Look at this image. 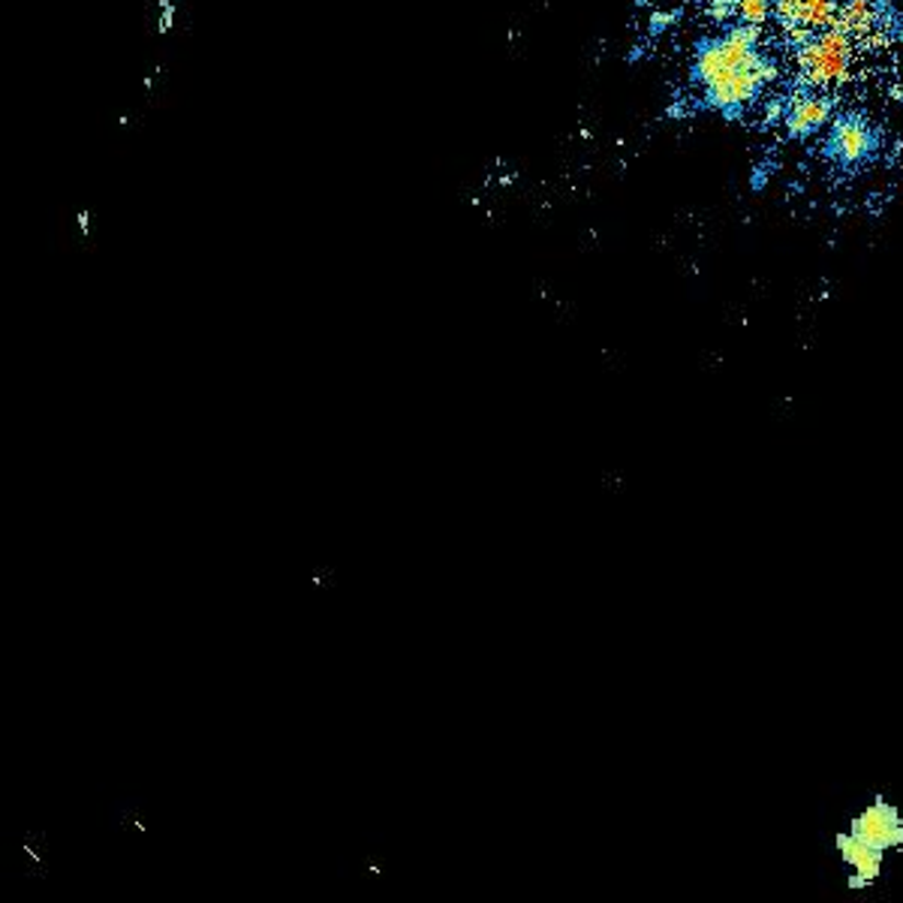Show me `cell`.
Returning <instances> with one entry per match:
<instances>
[{"label":"cell","mask_w":903,"mask_h":903,"mask_svg":"<svg viewBox=\"0 0 903 903\" xmlns=\"http://www.w3.org/2000/svg\"><path fill=\"white\" fill-rule=\"evenodd\" d=\"M756 24H732L717 39H705L696 48L693 76L705 91V103L720 108L729 118L744 103L762 94L765 82L777 76V63L759 55Z\"/></svg>","instance_id":"1"},{"label":"cell","mask_w":903,"mask_h":903,"mask_svg":"<svg viewBox=\"0 0 903 903\" xmlns=\"http://www.w3.org/2000/svg\"><path fill=\"white\" fill-rule=\"evenodd\" d=\"M849 60H853V36L829 27L822 34L810 36L804 46L798 48L801 82L810 88H829V84L843 82Z\"/></svg>","instance_id":"2"},{"label":"cell","mask_w":903,"mask_h":903,"mask_svg":"<svg viewBox=\"0 0 903 903\" xmlns=\"http://www.w3.org/2000/svg\"><path fill=\"white\" fill-rule=\"evenodd\" d=\"M849 831L858 834L861 841L870 846H877L882 853L891 849H903V817L898 804H891L889 798L877 795L870 804H865L853 819H849Z\"/></svg>","instance_id":"3"},{"label":"cell","mask_w":903,"mask_h":903,"mask_svg":"<svg viewBox=\"0 0 903 903\" xmlns=\"http://www.w3.org/2000/svg\"><path fill=\"white\" fill-rule=\"evenodd\" d=\"M879 136L877 130L858 115H843L831 124V136L825 142V154L843 169H855L867 163L877 151Z\"/></svg>","instance_id":"4"},{"label":"cell","mask_w":903,"mask_h":903,"mask_svg":"<svg viewBox=\"0 0 903 903\" xmlns=\"http://www.w3.org/2000/svg\"><path fill=\"white\" fill-rule=\"evenodd\" d=\"M834 846H837V855L841 861L849 867V889L853 891H865L870 889L873 882L882 873V865H885V853L870 846L867 841H861L858 834L853 831H837L834 834Z\"/></svg>","instance_id":"5"},{"label":"cell","mask_w":903,"mask_h":903,"mask_svg":"<svg viewBox=\"0 0 903 903\" xmlns=\"http://www.w3.org/2000/svg\"><path fill=\"white\" fill-rule=\"evenodd\" d=\"M837 10H841V0H774V15L786 31H792V27H804V31L831 27Z\"/></svg>","instance_id":"6"},{"label":"cell","mask_w":903,"mask_h":903,"mask_svg":"<svg viewBox=\"0 0 903 903\" xmlns=\"http://www.w3.org/2000/svg\"><path fill=\"white\" fill-rule=\"evenodd\" d=\"M831 118V100L825 96H798L789 112H786V130L795 139H807L822 127L829 124Z\"/></svg>","instance_id":"7"},{"label":"cell","mask_w":903,"mask_h":903,"mask_svg":"<svg viewBox=\"0 0 903 903\" xmlns=\"http://www.w3.org/2000/svg\"><path fill=\"white\" fill-rule=\"evenodd\" d=\"M877 3L873 0H843L831 27L846 36H867L877 27Z\"/></svg>","instance_id":"8"},{"label":"cell","mask_w":903,"mask_h":903,"mask_svg":"<svg viewBox=\"0 0 903 903\" xmlns=\"http://www.w3.org/2000/svg\"><path fill=\"white\" fill-rule=\"evenodd\" d=\"M771 7H774V0H734L738 19L744 24H756V27L768 19Z\"/></svg>","instance_id":"9"}]
</instances>
